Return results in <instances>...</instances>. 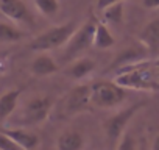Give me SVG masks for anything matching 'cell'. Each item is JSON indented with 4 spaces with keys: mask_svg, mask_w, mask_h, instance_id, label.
Here are the masks:
<instances>
[{
    "mask_svg": "<svg viewBox=\"0 0 159 150\" xmlns=\"http://www.w3.org/2000/svg\"><path fill=\"white\" fill-rule=\"evenodd\" d=\"M95 24L97 19L91 16L83 25L76 27L75 33L66 44L64 50V61H73L78 55H81L84 50H88L91 45H94V33H95Z\"/></svg>",
    "mask_w": 159,
    "mask_h": 150,
    "instance_id": "cell-4",
    "label": "cell"
},
{
    "mask_svg": "<svg viewBox=\"0 0 159 150\" xmlns=\"http://www.w3.org/2000/svg\"><path fill=\"white\" fill-rule=\"evenodd\" d=\"M75 30H76V24L75 22H66V24L52 27V28L42 31L41 35H38L30 42V49L38 50V52H47V50H53V49L62 47L72 38Z\"/></svg>",
    "mask_w": 159,
    "mask_h": 150,
    "instance_id": "cell-2",
    "label": "cell"
},
{
    "mask_svg": "<svg viewBox=\"0 0 159 150\" xmlns=\"http://www.w3.org/2000/svg\"><path fill=\"white\" fill-rule=\"evenodd\" d=\"M117 2H123V0H97V8L100 11H103L105 8H108V7L117 3Z\"/></svg>",
    "mask_w": 159,
    "mask_h": 150,
    "instance_id": "cell-22",
    "label": "cell"
},
{
    "mask_svg": "<svg viewBox=\"0 0 159 150\" xmlns=\"http://www.w3.org/2000/svg\"><path fill=\"white\" fill-rule=\"evenodd\" d=\"M0 13L14 22H25L30 19L28 8L22 0H0Z\"/></svg>",
    "mask_w": 159,
    "mask_h": 150,
    "instance_id": "cell-10",
    "label": "cell"
},
{
    "mask_svg": "<svg viewBox=\"0 0 159 150\" xmlns=\"http://www.w3.org/2000/svg\"><path fill=\"white\" fill-rule=\"evenodd\" d=\"M30 70L36 77H48V75H53L59 70V66L56 64V61L50 55L41 53L31 61Z\"/></svg>",
    "mask_w": 159,
    "mask_h": 150,
    "instance_id": "cell-13",
    "label": "cell"
},
{
    "mask_svg": "<svg viewBox=\"0 0 159 150\" xmlns=\"http://www.w3.org/2000/svg\"><path fill=\"white\" fill-rule=\"evenodd\" d=\"M123 10H125L123 2H117V3L105 8L102 11L105 24L106 25H112V27H119L123 22Z\"/></svg>",
    "mask_w": 159,
    "mask_h": 150,
    "instance_id": "cell-17",
    "label": "cell"
},
{
    "mask_svg": "<svg viewBox=\"0 0 159 150\" xmlns=\"http://www.w3.org/2000/svg\"><path fill=\"white\" fill-rule=\"evenodd\" d=\"M139 42L148 50L150 56H159V19H153L140 30Z\"/></svg>",
    "mask_w": 159,
    "mask_h": 150,
    "instance_id": "cell-9",
    "label": "cell"
},
{
    "mask_svg": "<svg viewBox=\"0 0 159 150\" xmlns=\"http://www.w3.org/2000/svg\"><path fill=\"white\" fill-rule=\"evenodd\" d=\"M84 136L78 130H64L56 139V150H83Z\"/></svg>",
    "mask_w": 159,
    "mask_h": 150,
    "instance_id": "cell-12",
    "label": "cell"
},
{
    "mask_svg": "<svg viewBox=\"0 0 159 150\" xmlns=\"http://www.w3.org/2000/svg\"><path fill=\"white\" fill-rule=\"evenodd\" d=\"M3 134H7L8 138H11L14 142H17L20 147H24L25 150H34L39 145V136L24 130V128H0Z\"/></svg>",
    "mask_w": 159,
    "mask_h": 150,
    "instance_id": "cell-11",
    "label": "cell"
},
{
    "mask_svg": "<svg viewBox=\"0 0 159 150\" xmlns=\"http://www.w3.org/2000/svg\"><path fill=\"white\" fill-rule=\"evenodd\" d=\"M95 70V63L91 58H78L73 59L72 64L66 69V75L73 80H83L89 73Z\"/></svg>",
    "mask_w": 159,
    "mask_h": 150,
    "instance_id": "cell-14",
    "label": "cell"
},
{
    "mask_svg": "<svg viewBox=\"0 0 159 150\" xmlns=\"http://www.w3.org/2000/svg\"><path fill=\"white\" fill-rule=\"evenodd\" d=\"M143 108V103H134V105H129L128 108H123L122 111H119L117 114L108 117L105 122H103V130H105V134L108 138V141L111 144H117L120 141V138L123 136L125 130H126V125L129 124V120L137 114V111Z\"/></svg>",
    "mask_w": 159,
    "mask_h": 150,
    "instance_id": "cell-5",
    "label": "cell"
},
{
    "mask_svg": "<svg viewBox=\"0 0 159 150\" xmlns=\"http://www.w3.org/2000/svg\"><path fill=\"white\" fill-rule=\"evenodd\" d=\"M150 59V53L148 50L139 42L137 45H129L126 49H123L112 61V64L109 66V70H123L129 66H134V64H139V63H143V61H148Z\"/></svg>",
    "mask_w": 159,
    "mask_h": 150,
    "instance_id": "cell-8",
    "label": "cell"
},
{
    "mask_svg": "<svg viewBox=\"0 0 159 150\" xmlns=\"http://www.w3.org/2000/svg\"><path fill=\"white\" fill-rule=\"evenodd\" d=\"M22 91H24V89L16 88V89H10V91H7L5 94L0 96V122H5V120L10 119V116L14 113Z\"/></svg>",
    "mask_w": 159,
    "mask_h": 150,
    "instance_id": "cell-15",
    "label": "cell"
},
{
    "mask_svg": "<svg viewBox=\"0 0 159 150\" xmlns=\"http://www.w3.org/2000/svg\"><path fill=\"white\" fill-rule=\"evenodd\" d=\"M150 67L151 64L147 61L129 66L119 72L114 82L123 89L128 88L136 91H159V82H156V75Z\"/></svg>",
    "mask_w": 159,
    "mask_h": 150,
    "instance_id": "cell-1",
    "label": "cell"
},
{
    "mask_svg": "<svg viewBox=\"0 0 159 150\" xmlns=\"http://www.w3.org/2000/svg\"><path fill=\"white\" fill-rule=\"evenodd\" d=\"M53 103L55 100L52 97H47V96H36L33 99H30L25 105H24V110H22V124L25 127H33V125H39L42 124L52 108H53Z\"/></svg>",
    "mask_w": 159,
    "mask_h": 150,
    "instance_id": "cell-6",
    "label": "cell"
},
{
    "mask_svg": "<svg viewBox=\"0 0 159 150\" xmlns=\"http://www.w3.org/2000/svg\"><path fill=\"white\" fill-rule=\"evenodd\" d=\"M153 150H159V133L156 134V138H154V141H153V147H151Z\"/></svg>",
    "mask_w": 159,
    "mask_h": 150,
    "instance_id": "cell-24",
    "label": "cell"
},
{
    "mask_svg": "<svg viewBox=\"0 0 159 150\" xmlns=\"http://www.w3.org/2000/svg\"><path fill=\"white\" fill-rule=\"evenodd\" d=\"M0 150H25V148L0 131Z\"/></svg>",
    "mask_w": 159,
    "mask_h": 150,
    "instance_id": "cell-21",
    "label": "cell"
},
{
    "mask_svg": "<svg viewBox=\"0 0 159 150\" xmlns=\"http://www.w3.org/2000/svg\"><path fill=\"white\" fill-rule=\"evenodd\" d=\"M139 150H147V147H145V144H140V145H139Z\"/></svg>",
    "mask_w": 159,
    "mask_h": 150,
    "instance_id": "cell-25",
    "label": "cell"
},
{
    "mask_svg": "<svg viewBox=\"0 0 159 150\" xmlns=\"http://www.w3.org/2000/svg\"><path fill=\"white\" fill-rule=\"evenodd\" d=\"M34 3L38 7V10L44 14V16H55L59 10V2L58 0H34Z\"/></svg>",
    "mask_w": 159,
    "mask_h": 150,
    "instance_id": "cell-19",
    "label": "cell"
},
{
    "mask_svg": "<svg viewBox=\"0 0 159 150\" xmlns=\"http://www.w3.org/2000/svg\"><path fill=\"white\" fill-rule=\"evenodd\" d=\"M117 150H139V147L136 139L129 133H123V136L117 142Z\"/></svg>",
    "mask_w": 159,
    "mask_h": 150,
    "instance_id": "cell-20",
    "label": "cell"
},
{
    "mask_svg": "<svg viewBox=\"0 0 159 150\" xmlns=\"http://www.w3.org/2000/svg\"><path fill=\"white\" fill-rule=\"evenodd\" d=\"M142 5L148 10H153V8H159V0H142Z\"/></svg>",
    "mask_w": 159,
    "mask_h": 150,
    "instance_id": "cell-23",
    "label": "cell"
},
{
    "mask_svg": "<svg viewBox=\"0 0 159 150\" xmlns=\"http://www.w3.org/2000/svg\"><path fill=\"white\" fill-rule=\"evenodd\" d=\"M25 36L24 31L16 28L11 24L0 22V42H17Z\"/></svg>",
    "mask_w": 159,
    "mask_h": 150,
    "instance_id": "cell-18",
    "label": "cell"
},
{
    "mask_svg": "<svg viewBox=\"0 0 159 150\" xmlns=\"http://www.w3.org/2000/svg\"><path fill=\"white\" fill-rule=\"evenodd\" d=\"M126 97V92L116 82H97L91 85V103L97 108H114L119 106Z\"/></svg>",
    "mask_w": 159,
    "mask_h": 150,
    "instance_id": "cell-3",
    "label": "cell"
},
{
    "mask_svg": "<svg viewBox=\"0 0 159 150\" xmlns=\"http://www.w3.org/2000/svg\"><path fill=\"white\" fill-rule=\"evenodd\" d=\"M116 44V38L108 28V25L102 21H97L95 24V33H94V47L98 50H106Z\"/></svg>",
    "mask_w": 159,
    "mask_h": 150,
    "instance_id": "cell-16",
    "label": "cell"
},
{
    "mask_svg": "<svg viewBox=\"0 0 159 150\" xmlns=\"http://www.w3.org/2000/svg\"><path fill=\"white\" fill-rule=\"evenodd\" d=\"M91 105V85H76L64 99V111L67 116L84 113Z\"/></svg>",
    "mask_w": 159,
    "mask_h": 150,
    "instance_id": "cell-7",
    "label": "cell"
}]
</instances>
